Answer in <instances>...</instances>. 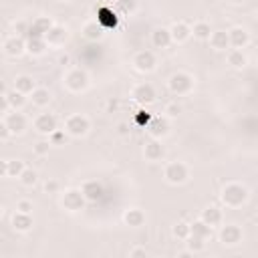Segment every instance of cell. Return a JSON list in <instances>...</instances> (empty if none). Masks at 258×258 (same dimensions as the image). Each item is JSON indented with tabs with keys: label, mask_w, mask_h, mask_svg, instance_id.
<instances>
[{
	"label": "cell",
	"mask_w": 258,
	"mask_h": 258,
	"mask_svg": "<svg viewBox=\"0 0 258 258\" xmlns=\"http://www.w3.org/2000/svg\"><path fill=\"white\" fill-rule=\"evenodd\" d=\"M2 97L8 101L10 109H14V111H20V109H24V105L28 103V95H24V93L16 91L14 87H12V89H8V91H4V95H2Z\"/></svg>",
	"instance_id": "cb8c5ba5"
},
{
	"label": "cell",
	"mask_w": 258,
	"mask_h": 258,
	"mask_svg": "<svg viewBox=\"0 0 258 258\" xmlns=\"http://www.w3.org/2000/svg\"><path fill=\"white\" fill-rule=\"evenodd\" d=\"M206 242H208V240H204V238H198V236H191V234H189V238L185 240V244H187V250H191L194 254H198V252H204V250H206Z\"/></svg>",
	"instance_id": "8d00e7d4"
},
{
	"label": "cell",
	"mask_w": 258,
	"mask_h": 258,
	"mask_svg": "<svg viewBox=\"0 0 258 258\" xmlns=\"http://www.w3.org/2000/svg\"><path fill=\"white\" fill-rule=\"evenodd\" d=\"M230 4H244V2H248V0H228Z\"/></svg>",
	"instance_id": "f907efd6"
},
{
	"label": "cell",
	"mask_w": 258,
	"mask_h": 258,
	"mask_svg": "<svg viewBox=\"0 0 258 258\" xmlns=\"http://www.w3.org/2000/svg\"><path fill=\"white\" fill-rule=\"evenodd\" d=\"M18 181H20L22 185H26V187H32V185L38 181V171H36V169H32V167H26V169L20 173Z\"/></svg>",
	"instance_id": "d590c367"
},
{
	"label": "cell",
	"mask_w": 258,
	"mask_h": 258,
	"mask_svg": "<svg viewBox=\"0 0 258 258\" xmlns=\"http://www.w3.org/2000/svg\"><path fill=\"white\" fill-rule=\"evenodd\" d=\"M50 141L46 139V141H38V143H34V147H32V151H34V155H38V157H44V155H48V151H50Z\"/></svg>",
	"instance_id": "ab89813d"
},
{
	"label": "cell",
	"mask_w": 258,
	"mask_h": 258,
	"mask_svg": "<svg viewBox=\"0 0 258 258\" xmlns=\"http://www.w3.org/2000/svg\"><path fill=\"white\" fill-rule=\"evenodd\" d=\"M105 28L97 22V20H87L83 26H81V34H83V38H87V40H91V42H97V40H101L103 36H105Z\"/></svg>",
	"instance_id": "ffe728a7"
},
{
	"label": "cell",
	"mask_w": 258,
	"mask_h": 258,
	"mask_svg": "<svg viewBox=\"0 0 258 258\" xmlns=\"http://www.w3.org/2000/svg\"><path fill=\"white\" fill-rule=\"evenodd\" d=\"M189 226H191V236H198V238L210 240V236H212V228H210L204 220H194Z\"/></svg>",
	"instance_id": "836d02e7"
},
{
	"label": "cell",
	"mask_w": 258,
	"mask_h": 258,
	"mask_svg": "<svg viewBox=\"0 0 258 258\" xmlns=\"http://www.w3.org/2000/svg\"><path fill=\"white\" fill-rule=\"evenodd\" d=\"M32 127H34V131H36L38 135L48 137L52 131L58 129V121H56V117H54L52 113H38V115L34 117V121H32Z\"/></svg>",
	"instance_id": "9c48e42d"
},
{
	"label": "cell",
	"mask_w": 258,
	"mask_h": 258,
	"mask_svg": "<svg viewBox=\"0 0 258 258\" xmlns=\"http://www.w3.org/2000/svg\"><path fill=\"white\" fill-rule=\"evenodd\" d=\"M248 187L240 181H230L220 191V200L226 208H242L248 202Z\"/></svg>",
	"instance_id": "6da1fadb"
},
{
	"label": "cell",
	"mask_w": 258,
	"mask_h": 258,
	"mask_svg": "<svg viewBox=\"0 0 258 258\" xmlns=\"http://www.w3.org/2000/svg\"><path fill=\"white\" fill-rule=\"evenodd\" d=\"M123 224L129 226V228H139L145 224V212L139 210V208H129L125 210L123 214Z\"/></svg>",
	"instance_id": "d4e9b609"
},
{
	"label": "cell",
	"mask_w": 258,
	"mask_h": 258,
	"mask_svg": "<svg viewBox=\"0 0 258 258\" xmlns=\"http://www.w3.org/2000/svg\"><path fill=\"white\" fill-rule=\"evenodd\" d=\"M28 28H30V22H26V20H18V22H14V26H12L14 34L24 36V38H26V34H28Z\"/></svg>",
	"instance_id": "60d3db41"
},
{
	"label": "cell",
	"mask_w": 258,
	"mask_h": 258,
	"mask_svg": "<svg viewBox=\"0 0 258 258\" xmlns=\"http://www.w3.org/2000/svg\"><path fill=\"white\" fill-rule=\"evenodd\" d=\"M2 50L6 56L10 58H18L26 52V38L24 36H18V34H10L8 38H4L2 42Z\"/></svg>",
	"instance_id": "30bf717a"
},
{
	"label": "cell",
	"mask_w": 258,
	"mask_h": 258,
	"mask_svg": "<svg viewBox=\"0 0 258 258\" xmlns=\"http://www.w3.org/2000/svg\"><path fill=\"white\" fill-rule=\"evenodd\" d=\"M137 8H139L137 0H115L113 2V10L117 12V16H133Z\"/></svg>",
	"instance_id": "f546056e"
},
{
	"label": "cell",
	"mask_w": 258,
	"mask_h": 258,
	"mask_svg": "<svg viewBox=\"0 0 258 258\" xmlns=\"http://www.w3.org/2000/svg\"><path fill=\"white\" fill-rule=\"evenodd\" d=\"M28 99H30V103H32L34 107L42 109V107H48V103H50L52 95H50V91H48L46 87H36V89L28 95Z\"/></svg>",
	"instance_id": "484cf974"
},
{
	"label": "cell",
	"mask_w": 258,
	"mask_h": 258,
	"mask_svg": "<svg viewBox=\"0 0 258 258\" xmlns=\"http://www.w3.org/2000/svg\"><path fill=\"white\" fill-rule=\"evenodd\" d=\"M131 99L141 105V107H149L151 103H155L157 99V91L151 83H137L133 89H131Z\"/></svg>",
	"instance_id": "ba28073f"
},
{
	"label": "cell",
	"mask_w": 258,
	"mask_h": 258,
	"mask_svg": "<svg viewBox=\"0 0 258 258\" xmlns=\"http://www.w3.org/2000/svg\"><path fill=\"white\" fill-rule=\"evenodd\" d=\"M32 226H34V222H32V216L30 214H24V212H14L12 214V228L16 230V232H28V230H32Z\"/></svg>",
	"instance_id": "4316f807"
},
{
	"label": "cell",
	"mask_w": 258,
	"mask_h": 258,
	"mask_svg": "<svg viewBox=\"0 0 258 258\" xmlns=\"http://www.w3.org/2000/svg\"><path fill=\"white\" fill-rule=\"evenodd\" d=\"M163 179L171 185H181L189 179V167L183 161H169L163 167Z\"/></svg>",
	"instance_id": "8992f818"
},
{
	"label": "cell",
	"mask_w": 258,
	"mask_h": 258,
	"mask_svg": "<svg viewBox=\"0 0 258 258\" xmlns=\"http://www.w3.org/2000/svg\"><path fill=\"white\" fill-rule=\"evenodd\" d=\"M58 204H60V208H62L64 212H69V214H77V212H81L89 202L85 200L81 187H79V189H77V187H69V189L60 191V200H58Z\"/></svg>",
	"instance_id": "3957f363"
},
{
	"label": "cell",
	"mask_w": 258,
	"mask_h": 258,
	"mask_svg": "<svg viewBox=\"0 0 258 258\" xmlns=\"http://www.w3.org/2000/svg\"><path fill=\"white\" fill-rule=\"evenodd\" d=\"M67 137H69V133H67L64 129H56V131H52L46 139L50 141V145H62V143L67 141Z\"/></svg>",
	"instance_id": "f35d334b"
},
{
	"label": "cell",
	"mask_w": 258,
	"mask_h": 258,
	"mask_svg": "<svg viewBox=\"0 0 258 258\" xmlns=\"http://www.w3.org/2000/svg\"><path fill=\"white\" fill-rule=\"evenodd\" d=\"M12 87H14L16 91L24 93V95H30V93L36 89V81H34L30 75H18V77L14 79V83H12Z\"/></svg>",
	"instance_id": "1f68e13d"
},
{
	"label": "cell",
	"mask_w": 258,
	"mask_h": 258,
	"mask_svg": "<svg viewBox=\"0 0 258 258\" xmlns=\"http://www.w3.org/2000/svg\"><path fill=\"white\" fill-rule=\"evenodd\" d=\"M194 252L191 250H181V252H177V258H187V256H191Z\"/></svg>",
	"instance_id": "681fc988"
},
{
	"label": "cell",
	"mask_w": 258,
	"mask_h": 258,
	"mask_svg": "<svg viewBox=\"0 0 258 258\" xmlns=\"http://www.w3.org/2000/svg\"><path fill=\"white\" fill-rule=\"evenodd\" d=\"M81 191H83V196H85V200H87L89 204H97V202L103 198V194H105L103 183L97 181V179H87V181H83Z\"/></svg>",
	"instance_id": "2e32d148"
},
{
	"label": "cell",
	"mask_w": 258,
	"mask_h": 258,
	"mask_svg": "<svg viewBox=\"0 0 258 258\" xmlns=\"http://www.w3.org/2000/svg\"><path fill=\"white\" fill-rule=\"evenodd\" d=\"M131 64H133V69H135L137 73L147 75V73H153V71H155V67H157V56H155L153 50H137V52L133 54V58H131Z\"/></svg>",
	"instance_id": "52a82bcc"
},
{
	"label": "cell",
	"mask_w": 258,
	"mask_h": 258,
	"mask_svg": "<svg viewBox=\"0 0 258 258\" xmlns=\"http://www.w3.org/2000/svg\"><path fill=\"white\" fill-rule=\"evenodd\" d=\"M179 113H181V105H179L177 101H169V103L163 107V115H165L167 119H175V117H179Z\"/></svg>",
	"instance_id": "74e56055"
},
{
	"label": "cell",
	"mask_w": 258,
	"mask_h": 258,
	"mask_svg": "<svg viewBox=\"0 0 258 258\" xmlns=\"http://www.w3.org/2000/svg\"><path fill=\"white\" fill-rule=\"evenodd\" d=\"M145 127H147V133H149L151 139H161V137H165L169 133V119L163 113L161 115H153Z\"/></svg>",
	"instance_id": "4fadbf2b"
},
{
	"label": "cell",
	"mask_w": 258,
	"mask_h": 258,
	"mask_svg": "<svg viewBox=\"0 0 258 258\" xmlns=\"http://www.w3.org/2000/svg\"><path fill=\"white\" fill-rule=\"evenodd\" d=\"M226 62H228L232 69H244V67L248 64V58H246V54H244L242 48H230V50L226 52Z\"/></svg>",
	"instance_id": "f1b7e54d"
},
{
	"label": "cell",
	"mask_w": 258,
	"mask_h": 258,
	"mask_svg": "<svg viewBox=\"0 0 258 258\" xmlns=\"http://www.w3.org/2000/svg\"><path fill=\"white\" fill-rule=\"evenodd\" d=\"M210 34H212V26H210V22H206V20H198V22L191 24V36H194V38H198V40H208Z\"/></svg>",
	"instance_id": "d6a6232c"
},
{
	"label": "cell",
	"mask_w": 258,
	"mask_h": 258,
	"mask_svg": "<svg viewBox=\"0 0 258 258\" xmlns=\"http://www.w3.org/2000/svg\"><path fill=\"white\" fill-rule=\"evenodd\" d=\"M56 62L60 64V67H69L71 64V56L64 52V54H58V58H56Z\"/></svg>",
	"instance_id": "bcb514c9"
},
{
	"label": "cell",
	"mask_w": 258,
	"mask_h": 258,
	"mask_svg": "<svg viewBox=\"0 0 258 258\" xmlns=\"http://www.w3.org/2000/svg\"><path fill=\"white\" fill-rule=\"evenodd\" d=\"M230 34V48H246L250 44V34L242 26H234L228 30Z\"/></svg>",
	"instance_id": "44dd1931"
},
{
	"label": "cell",
	"mask_w": 258,
	"mask_h": 258,
	"mask_svg": "<svg viewBox=\"0 0 258 258\" xmlns=\"http://www.w3.org/2000/svg\"><path fill=\"white\" fill-rule=\"evenodd\" d=\"M143 157H145L149 163L163 161V157H165V147L161 145V139H151V141H147L145 147H143Z\"/></svg>",
	"instance_id": "e0dca14e"
},
{
	"label": "cell",
	"mask_w": 258,
	"mask_h": 258,
	"mask_svg": "<svg viewBox=\"0 0 258 258\" xmlns=\"http://www.w3.org/2000/svg\"><path fill=\"white\" fill-rule=\"evenodd\" d=\"M117 129H119V133H121V135H127V133H129V125H127V123H119V127H117Z\"/></svg>",
	"instance_id": "7dc6e473"
},
{
	"label": "cell",
	"mask_w": 258,
	"mask_h": 258,
	"mask_svg": "<svg viewBox=\"0 0 258 258\" xmlns=\"http://www.w3.org/2000/svg\"><path fill=\"white\" fill-rule=\"evenodd\" d=\"M24 169H26L24 161H20V159H6L4 165H2V175L4 177H16L18 179Z\"/></svg>",
	"instance_id": "83f0119b"
},
{
	"label": "cell",
	"mask_w": 258,
	"mask_h": 258,
	"mask_svg": "<svg viewBox=\"0 0 258 258\" xmlns=\"http://www.w3.org/2000/svg\"><path fill=\"white\" fill-rule=\"evenodd\" d=\"M256 16H258V12H256Z\"/></svg>",
	"instance_id": "f5cc1de1"
},
{
	"label": "cell",
	"mask_w": 258,
	"mask_h": 258,
	"mask_svg": "<svg viewBox=\"0 0 258 258\" xmlns=\"http://www.w3.org/2000/svg\"><path fill=\"white\" fill-rule=\"evenodd\" d=\"M52 24H54V22H52L50 16H36V18L30 22V28H28L26 38H44V34L50 30Z\"/></svg>",
	"instance_id": "9a60e30c"
},
{
	"label": "cell",
	"mask_w": 258,
	"mask_h": 258,
	"mask_svg": "<svg viewBox=\"0 0 258 258\" xmlns=\"http://www.w3.org/2000/svg\"><path fill=\"white\" fill-rule=\"evenodd\" d=\"M171 42H173V40H171L169 28L157 26V28L151 30V44H153V48H167Z\"/></svg>",
	"instance_id": "603a6c76"
},
{
	"label": "cell",
	"mask_w": 258,
	"mask_h": 258,
	"mask_svg": "<svg viewBox=\"0 0 258 258\" xmlns=\"http://www.w3.org/2000/svg\"><path fill=\"white\" fill-rule=\"evenodd\" d=\"M46 48H50V46H48V42L44 38H26V54L42 56L46 52Z\"/></svg>",
	"instance_id": "4dcf8cb0"
},
{
	"label": "cell",
	"mask_w": 258,
	"mask_h": 258,
	"mask_svg": "<svg viewBox=\"0 0 258 258\" xmlns=\"http://www.w3.org/2000/svg\"><path fill=\"white\" fill-rule=\"evenodd\" d=\"M169 32H171V40L175 44H183L191 38V26L183 20H175L171 26H169Z\"/></svg>",
	"instance_id": "ac0fdd59"
},
{
	"label": "cell",
	"mask_w": 258,
	"mask_h": 258,
	"mask_svg": "<svg viewBox=\"0 0 258 258\" xmlns=\"http://www.w3.org/2000/svg\"><path fill=\"white\" fill-rule=\"evenodd\" d=\"M16 212L32 214V202H30V200H18V202H16Z\"/></svg>",
	"instance_id": "7bdbcfd3"
},
{
	"label": "cell",
	"mask_w": 258,
	"mask_h": 258,
	"mask_svg": "<svg viewBox=\"0 0 258 258\" xmlns=\"http://www.w3.org/2000/svg\"><path fill=\"white\" fill-rule=\"evenodd\" d=\"M44 40L48 42V46L50 48H58V46H64V42L69 40V30H67V26H62V24H52L50 26V30L44 34Z\"/></svg>",
	"instance_id": "5bb4252c"
},
{
	"label": "cell",
	"mask_w": 258,
	"mask_h": 258,
	"mask_svg": "<svg viewBox=\"0 0 258 258\" xmlns=\"http://www.w3.org/2000/svg\"><path fill=\"white\" fill-rule=\"evenodd\" d=\"M242 238H244V234H242V228L240 226H236V224H222L220 226V232H218V240L224 244V246H236V244H240L242 242Z\"/></svg>",
	"instance_id": "7c38bea8"
},
{
	"label": "cell",
	"mask_w": 258,
	"mask_h": 258,
	"mask_svg": "<svg viewBox=\"0 0 258 258\" xmlns=\"http://www.w3.org/2000/svg\"><path fill=\"white\" fill-rule=\"evenodd\" d=\"M167 89L171 95H177V97L189 95L194 91V77L185 71H177L167 79Z\"/></svg>",
	"instance_id": "277c9868"
},
{
	"label": "cell",
	"mask_w": 258,
	"mask_h": 258,
	"mask_svg": "<svg viewBox=\"0 0 258 258\" xmlns=\"http://www.w3.org/2000/svg\"><path fill=\"white\" fill-rule=\"evenodd\" d=\"M56 2H71V0H56Z\"/></svg>",
	"instance_id": "816d5d0a"
},
{
	"label": "cell",
	"mask_w": 258,
	"mask_h": 258,
	"mask_svg": "<svg viewBox=\"0 0 258 258\" xmlns=\"http://www.w3.org/2000/svg\"><path fill=\"white\" fill-rule=\"evenodd\" d=\"M171 234H173V238H177V240H187V238H189V234H191V226H189L187 222L179 220V222H175V224H173Z\"/></svg>",
	"instance_id": "e575fe53"
},
{
	"label": "cell",
	"mask_w": 258,
	"mask_h": 258,
	"mask_svg": "<svg viewBox=\"0 0 258 258\" xmlns=\"http://www.w3.org/2000/svg\"><path fill=\"white\" fill-rule=\"evenodd\" d=\"M10 135H12V131L8 129V125H6L4 121H0V137H2V139H8Z\"/></svg>",
	"instance_id": "f6af8a7d"
},
{
	"label": "cell",
	"mask_w": 258,
	"mask_h": 258,
	"mask_svg": "<svg viewBox=\"0 0 258 258\" xmlns=\"http://www.w3.org/2000/svg\"><path fill=\"white\" fill-rule=\"evenodd\" d=\"M62 129L69 133V137H85L89 133V129H91V121L83 113H73V115H69L64 119Z\"/></svg>",
	"instance_id": "5b68a950"
},
{
	"label": "cell",
	"mask_w": 258,
	"mask_h": 258,
	"mask_svg": "<svg viewBox=\"0 0 258 258\" xmlns=\"http://www.w3.org/2000/svg\"><path fill=\"white\" fill-rule=\"evenodd\" d=\"M127 256H129V258H137V256H147V250H145V248H141V246H135V248H131V250L127 252Z\"/></svg>",
	"instance_id": "ee69618b"
},
{
	"label": "cell",
	"mask_w": 258,
	"mask_h": 258,
	"mask_svg": "<svg viewBox=\"0 0 258 258\" xmlns=\"http://www.w3.org/2000/svg\"><path fill=\"white\" fill-rule=\"evenodd\" d=\"M208 42H210L212 50H218V52H228L230 50V34H228V30H212Z\"/></svg>",
	"instance_id": "d6986e66"
},
{
	"label": "cell",
	"mask_w": 258,
	"mask_h": 258,
	"mask_svg": "<svg viewBox=\"0 0 258 258\" xmlns=\"http://www.w3.org/2000/svg\"><path fill=\"white\" fill-rule=\"evenodd\" d=\"M107 109H109V113L115 111V109H117V101H115V99H109V101H107Z\"/></svg>",
	"instance_id": "c3c4849f"
},
{
	"label": "cell",
	"mask_w": 258,
	"mask_h": 258,
	"mask_svg": "<svg viewBox=\"0 0 258 258\" xmlns=\"http://www.w3.org/2000/svg\"><path fill=\"white\" fill-rule=\"evenodd\" d=\"M2 121L8 125V129L12 131V135H22L28 127V117L20 111H8L6 115H2Z\"/></svg>",
	"instance_id": "8fae6325"
},
{
	"label": "cell",
	"mask_w": 258,
	"mask_h": 258,
	"mask_svg": "<svg viewBox=\"0 0 258 258\" xmlns=\"http://www.w3.org/2000/svg\"><path fill=\"white\" fill-rule=\"evenodd\" d=\"M200 220H204V222L214 230V228H220V226L224 224V214H222L220 208H216V206H208L206 210H202Z\"/></svg>",
	"instance_id": "7402d4cb"
},
{
	"label": "cell",
	"mask_w": 258,
	"mask_h": 258,
	"mask_svg": "<svg viewBox=\"0 0 258 258\" xmlns=\"http://www.w3.org/2000/svg\"><path fill=\"white\" fill-rule=\"evenodd\" d=\"M44 191L46 194H60V183L56 179H46L44 181Z\"/></svg>",
	"instance_id": "b9f144b4"
},
{
	"label": "cell",
	"mask_w": 258,
	"mask_h": 258,
	"mask_svg": "<svg viewBox=\"0 0 258 258\" xmlns=\"http://www.w3.org/2000/svg\"><path fill=\"white\" fill-rule=\"evenodd\" d=\"M62 83H64V89L69 93H83V91H87V87H89L91 81H89V73L85 69L75 67V69H69L64 73Z\"/></svg>",
	"instance_id": "7a4b0ae2"
}]
</instances>
